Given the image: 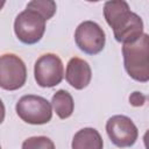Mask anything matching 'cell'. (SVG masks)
<instances>
[{
	"instance_id": "cell-10",
	"label": "cell",
	"mask_w": 149,
	"mask_h": 149,
	"mask_svg": "<svg viewBox=\"0 0 149 149\" xmlns=\"http://www.w3.org/2000/svg\"><path fill=\"white\" fill-rule=\"evenodd\" d=\"M72 149H102L104 141L95 128L86 127L78 130L71 143Z\"/></svg>"
},
{
	"instance_id": "cell-7",
	"label": "cell",
	"mask_w": 149,
	"mask_h": 149,
	"mask_svg": "<svg viewBox=\"0 0 149 149\" xmlns=\"http://www.w3.org/2000/svg\"><path fill=\"white\" fill-rule=\"evenodd\" d=\"M77 47L87 55H97L102 51L106 43V35L102 28L94 21L81 22L74 31Z\"/></svg>"
},
{
	"instance_id": "cell-1",
	"label": "cell",
	"mask_w": 149,
	"mask_h": 149,
	"mask_svg": "<svg viewBox=\"0 0 149 149\" xmlns=\"http://www.w3.org/2000/svg\"><path fill=\"white\" fill-rule=\"evenodd\" d=\"M104 16L113 29L114 37L122 44L134 43L143 35V21L123 0H112L104 5Z\"/></svg>"
},
{
	"instance_id": "cell-4",
	"label": "cell",
	"mask_w": 149,
	"mask_h": 149,
	"mask_svg": "<svg viewBox=\"0 0 149 149\" xmlns=\"http://www.w3.org/2000/svg\"><path fill=\"white\" fill-rule=\"evenodd\" d=\"M47 20L36 10L26 8L19 13L14 21V33L17 40L24 44L40 42L45 33Z\"/></svg>"
},
{
	"instance_id": "cell-3",
	"label": "cell",
	"mask_w": 149,
	"mask_h": 149,
	"mask_svg": "<svg viewBox=\"0 0 149 149\" xmlns=\"http://www.w3.org/2000/svg\"><path fill=\"white\" fill-rule=\"evenodd\" d=\"M19 118L29 125H44L52 118V106L45 98L27 94L19 99L15 105Z\"/></svg>"
},
{
	"instance_id": "cell-12",
	"label": "cell",
	"mask_w": 149,
	"mask_h": 149,
	"mask_svg": "<svg viewBox=\"0 0 149 149\" xmlns=\"http://www.w3.org/2000/svg\"><path fill=\"white\" fill-rule=\"evenodd\" d=\"M26 8H30L38 12L48 21L55 15L57 6H56V2L52 0H33L28 2Z\"/></svg>"
},
{
	"instance_id": "cell-15",
	"label": "cell",
	"mask_w": 149,
	"mask_h": 149,
	"mask_svg": "<svg viewBox=\"0 0 149 149\" xmlns=\"http://www.w3.org/2000/svg\"><path fill=\"white\" fill-rule=\"evenodd\" d=\"M5 114H6V109H5V105L2 102V100L0 99V125L5 120Z\"/></svg>"
},
{
	"instance_id": "cell-5",
	"label": "cell",
	"mask_w": 149,
	"mask_h": 149,
	"mask_svg": "<svg viewBox=\"0 0 149 149\" xmlns=\"http://www.w3.org/2000/svg\"><path fill=\"white\" fill-rule=\"evenodd\" d=\"M27 80V68L24 62L14 54L0 56V87L6 91L21 88Z\"/></svg>"
},
{
	"instance_id": "cell-6",
	"label": "cell",
	"mask_w": 149,
	"mask_h": 149,
	"mask_svg": "<svg viewBox=\"0 0 149 149\" xmlns=\"http://www.w3.org/2000/svg\"><path fill=\"white\" fill-rule=\"evenodd\" d=\"M34 77L41 87H54L58 85L64 77L62 59L56 54L40 56L34 65Z\"/></svg>"
},
{
	"instance_id": "cell-17",
	"label": "cell",
	"mask_w": 149,
	"mask_h": 149,
	"mask_svg": "<svg viewBox=\"0 0 149 149\" xmlns=\"http://www.w3.org/2000/svg\"><path fill=\"white\" fill-rule=\"evenodd\" d=\"M0 149H1V146H0Z\"/></svg>"
},
{
	"instance_id": "cell-9",
	"label": "cell",
	"mask_w": 149,
	"mask_h": 149,
	"mask_svg": "<svg viewBox=\"0 0 149 149\" xmlns=\"http://www.w3.org/2000/svg\"><path fill=\"white\" fill-rule=\"evenodd\" d=\"M65 79L74 90H84L92 79V70L88 63L81 58L73 57L69 61L65 71Z\"/></svg>"
},
{
	"instance_id": "cell-14",
	"label": "cell",
	"mask_w": 149,
	"mask_h": 149,
	"mask_svg": "<svg viewBox=\"0 0 149 149\" xmlns=\"http://www.w3.org/2000/svg\"><path fill=\"white\" fill-rule=\"evenodd\" d=\"M146 100H147V97L142 92H139V91H135L129 95V104L134 107L143 106Z\"/></svg>"
},
{
	"instance_id": "cell-16",
	"label": "cell",
	"mask_w": 149,
	"mask_h": 149,
	"mask_svg": "<svg viewBox=\"0 0 149 149\" xmlns=\"http://www.w3.org/2000/svg\"><path fill=\"white\" fill-rule=\"evenodd\" d=\"M5 3H6V1L5 0H0V10L2 9V7L5 6Z\"/></svg>"
},
{
	"instance_id": "cell-11",
	"label": "cell",
	"mask_w": 149,
	"mask_h": 149,
	"mask_svg": "<svg viewBox=\"0 0 149 149\" xmlns=\"http://www.w3.org/2000/svg\"><path fill=\"white\" fill-rule=\"evenodd\" d=\"M51 106L59 119L65 120L70 118L74 109L72 95L65 90H58L51 98Z\"/></svg>"
},
{
	"instance_id": "cell-8",
	"label": "cell",
	"mask_w": 149,
	"mask_h": 149,
	"mask_svg": "<svg viewBox=\"0 0 149 149\" xmlns=\"http://www.w3.org/2000/svg\"><path fill=\"white\" fill-rule=\"evenodd\" d=\"M106 132L111 142L119 148H128L135 144L139 130L133 120L126 115H113L106 122Z\"/></svg>"
},
{
	"instance_id": "cell-13",
	"label": "cell",
	"mask_w": 149,
	"mask_h": 149,
	"mask_svg": "<svg viewBox=\"0 0 149 149\" xmlns=\"http://www.w3.org/2000/svg\"><path fill=\"white\" fill-rule=\"evenodd\" d=\"M22 149H56V147L47 136H31L23 141Z\"/></svg>"
},
{
	"instance_id": "cell-2",
	"label": "cell",
	"mask_w": 149,
	"mask_h": 149,
	"mask_svg": "<svg viewBox=\"0 0 149 149\" xmlns=\"http://www.w3.org/2000/svg\"><path fill=\"white\" fill-rule=\"evenodd\" d=\"M125 69L130 78L140 83L149 80V35H143L134 43L123 44Z\"/></svg>"
}]
</instances>
